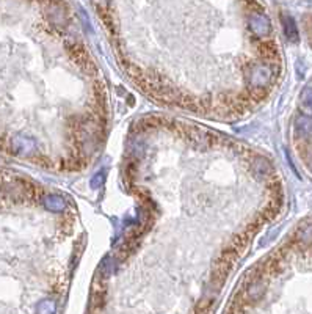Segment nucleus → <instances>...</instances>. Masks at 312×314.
<instances>
[{"label": "nucleus", "instance_id": "obj_1", "mask_svg": "<svg viewBox=\"0 0 312 314\" xmlns=\"http://www.w3.org/2000/svg\"><path fill=\"white\" fill-rule=\"evenodd\" d=\"M248 24L251 27V30L259 35V36H267L271 32V25L267 16L264 14H251L248 19Z\"/></svg>", "mask_w": 312, "mask_h": 314}, {"label": "nucleus", "instance_id": "obj_2", "mask_svg": "<svg viewBox=\"0 0 312 314\" xmlns=\"http://www.w3.org/2000/svg\"><path fill=\"white\" fill-rule=\"evenodd\" d=\"M11 146H13V151L17 153V154H30V153L35 151L33 140L25 138V137H16L11 141Z\"/></svg>", "mask_w": 312, "mask_h": 314}, {"label": "nucleus", "instance_id": "obj_3", "mask_svg": "<svg viewBox=\"0 0 312 314\" xmlns=\"http://www.w3.org/2000/svg\"><path fill=\"white\" fill-rule=\"evenodd\" d=\"M282 25H284V33L287 36V40L290 41H298V28H297V24L294 21L292 16H282Z\"/></svg>", "mask_w": 312, "mask_h": 314}, {"label": "nucleus", "instance_id": "obj_4", "mask_svg": "<svg viewBox=\"0 0 312 314\" xmlns=\"http://www.w3.org/2000/svg\"><path fill=\"white\" fill-rule=\"evenodd\" d=\"M295 131L298 135L306 137L312 132V118L307 115H300L295 120Z\"/></svg>", "mask_w": 312, "mask_h": 314}, {"label": "nucleus", "instance_id": "obj_5", "mask_svg": "<svg viewBox=\"0 0 312 314\" xmlns=\"http://www.w3.org/2000/svg\"><path fill=\"white\" fill-rule=\"evenodd\" d=\"M44 203H46V208L52 209V211H59L65 206L63 199L59 196V195H47L44 198Z\"/></svg>", "mask_w": 312, "mask_h": 314}, {"label": "nucleus", "instance_id": "obj_6", "mask_svg": "<svg viewBox=\"0 0 312 314\" xmlns=\"http://www.w3.org/2000/svg\"><path fill=\"white\" fill-rule=\"evenodd\" d=\"M300 241L303 244H312V225L304 226L303 230H300Z\"/></svg>", "mask_w": 312, "mask_h": 314}, {"label": "nucleus", "instance_id": "obj_7", "mask_svg": "<svg viewBox=\"0 0 312 314\" xmlns=\"http://www.w3.org/2000/svg\"><path fill=\"white\" fill-rule=\"evenodd\" d=\"M301 102H303L306 107L312 108V87L304 88V91L301 93Z\"/></svg>", "mask_w": 312, "mask_h": 314}, {"label": "nucleus", "instance_id": "obj_8", "mask_svg": "<svg viewBox=\"0 0 312 314\" xmlns=\"http://www.w3.org/2000/svg\"><path fill=\"white\" fill-rule=\"evenodd\" d=\"M96 178H98V179H94V181H93V187H99V186L102 184V181H104L102 175H98Z\"/></svg>", "mask_w": 312, "mask_h": 314}]
</instances>
